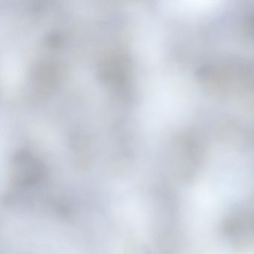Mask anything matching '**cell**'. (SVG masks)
<instances>
[{
	"mask_svg": "<svg viewBox=\"0 0 254 254\" xmlns=\"http://www.w3.org/2000/svg\"><path fill=\"white\" fill-rule=\"evenodd\" d=\"M10 172L11 182L20 188L36 185L46 178L45 167L41 160L25 151L14 156Z\"/></svg>",
	"mask_w": 254,
	"mask_h": 254,
	"instance_id": "cell-1",
	"label": "cell"
}]
</instances>
